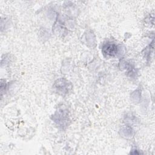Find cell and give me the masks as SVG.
Listing matches in <instances>:
<instances>
[{"label": "cell", "mask_w": 155, "mask_h": 155, "mask_svg": "<svg viewBox=\"0 0 155 155\" xmlns=\"http://www.w3.org/2000/svg\"><path fill=\"white\" fill-rule=\"evenodd\" d=\"M103 51L105 53H106L108 55L113 56L116 53L117 48H116V46L114 44H108L104 47Z\"/></svg>", "instance_id": "6da1fadb"}]
</instances>
